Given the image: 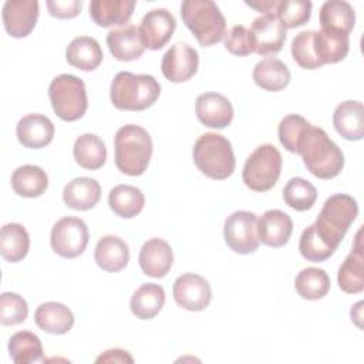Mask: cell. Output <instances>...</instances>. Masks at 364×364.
<instances>
[{
  "label": "cell",
  "mask_w": 364,
  "mask_h": 364,
  "mask_svg": "<svg viewBox=\"0 0 364 364\" xmlns=\"http://www.w3.org/2000/svg\"><path fill=\"white\" fill-rule=\"evenodd\" d=\"M107 44L112 57L125 63L138 60L145 51L139 27L134 24H125L111 30L107 34Z\"/></svg>",
  "instance_id": "21"
},
{
  "label": "cell",
  "mask_w": 364,
  "mask_h": 364,
  "mask_svg": "<svg viewBox=\"0 0 364 364\" xmlns=\"http://www.w3.org/2000/svg\"><path fill=\"white\" fill-rule=\"evenodd\" d=\"M9 354L16 364H31L44 360L43 346L38 336L26 330L17 331L10 337Z\"/></svg>",
  "instance_id": "36"
},
{
  "label": "cell",
  "mask_w": 364,
  "mask_h": 364,
  "mask_svg": "<svg viewBox=\"0 0 364 364\" xmlns=\"http://www.w3.org/2000/svg\"><path fill=\"white\" fill-rule=\"evenodd\" d=\"M225 48L230 54L239 55V57H246V55L252 54L253 53V47H252L249 30L245 26H242V24L233 26L226 33Z\"/></svg>",
  "instance_id": "44"
},
{
  "label": "cell",
  "mask_w": 364,
  "mask_h": 364,
  "mask_svg": "<svg viewBox=\"0 0 364 364\" xmlns=\"http://www.w3.org/2000/svg\"><path fill=\"white\" fill-rule=\"evenodd\" d=\"M357 215L358 205L353 196L334 193L326 199L313 226L320 239L333 250H337Z\"/></svg>",
  "instance_id": "4"
},
{
  "label": "cell",
  "mask_w": 364,
  "mask_h": 364,
  "mask_svg": "<svg viewBox=\"0 0 364 364\" xmlns=\"http://www.w3.org/2000/svg\"><path fill=\"white\" fill-rule=\"evenodd\" d=\"M159 95L161 85L149 74L119 71L115 74L109 88L112 105L122 111H144L154 105Z\"/></svg>",
  "instance_id": "2"
},
{
  "label": "cell",
  "mask_w": 364,
  "mask_h": 364,
  "mask_svg": "<svg viewBox=\"0 0 364 364\" xmlns=\"http://www.w3.org/2000/svg\"><path fill=\"white\" fill-rule=\"evenodd\" d=\"M361 306H363V301H358L351 309V320H354L358 327H361V323H360V320H361V309H363Z\"/></svg>",
  "instance_id": "48"
},
{
  "label": "cell",
  "mask_w": 364,
  "mask_h": 364,
  "mask_svg": "<svg viewBox=\"0 0 364 364\" xmlns=\"http://www.w3.org/2000/svg\"><path fill=\"white\" fill-rule=\"evenodd\" d=\"M313 43L316 55L321 65L334 64L346 58L350 50L348 36L331 34L313 30Z\"/></svg>",
  "instance_id": "35"
},
{
  "label": "cell",
  "mask_w": 364,
  "mask_h": 364,
  "mask_svg": "<svg viewBox=\"0 0 364 364\" xmlns=\"http://www.w3.org/2000/svg\"><path fill=\"white\" fill-rule=\"evenodd\" d=\"M138 262L144 274L154 279L165 277L173 264L171 245L159 237L146 240L139 250Z\"/></svg>",
  "instance_id": "17"
},
{
  "label": "cell",
  "mask_w": 364,
  "mask_h": 364,
  "mask_svg": "<svg viewBox=\"0 0 364 364\" xmlns=\"http://www.w3.org/2000/svg\"><path fill=\"white\" fill-rule=\"evenodd\" d=\"M256 232L259 242L263 245L269 247H282L291 236L293 220L283 210L269 209L257 219Z\"/></svg>",
  "instance_id": "18"
},
{
  "label": "cell",
  "mask_w": 364,
  "mask_h": 364,
  "mask_svg": "<svg viewBox=\"0 0 364 364\" xmlns=\"http://www.w3.org/2000/svg\"><path fill=\"white\" fill-rule=\"evenodd\" d=\"M102 50L98 41L88 36L75 37L65 48L67 63L81 71H92L102 63Z\"/></svg>",
  "instance_id": "28"
},
{
  "label": "cell",
  "mask_w": 364,
  "mask_h": 364,
  "mask_svg": "<svg viewBox=\"0 0 364 364\" xmlns=\"http://www.w3.org/2000/svg\"><path fill=\"white\" fill-rule=\"evenodd\" d=\"M94 259L98 267H101L105 272H121L122 269L127 267L129 262L128 245L118 236H102L95 245Z\"/></svg>",
  "instance_id": "24"
},
{
  "label": "cell",
  "mask_w": 364,
  "mask_h": 364,
  "mask_svg": "<svg viewBox=\"0 0 364 364\" xmlns=\"http://www.w3.org/2000/svg\"><path fill=\"white\" fill-rule=\"evenodd\" d=\"M101 198V186L94 178L80 176L70 181L63 191L64 203L75 210L92 209Z\"/></svg>",
  "instance_id": "26"
},
{
  "label": "cell",
  "mask_w": 364,
  "mask_h": 364,
  "mask_svg": "<svg viewBox=\"0 0 364 364\" xmlns=\"http://www.w3.org/2000/svg\"><path fill=\"white\" fill-rule=\"evenodd\" d=\"M165 304V290L156 283H144L132 294L129 309L139 320H151Z\"/></svg>",
  "instance_id": "29"
},
{
  "label": "cell",
  "mask_w": 364,
  "mask_h": 364,
  "mask_svg": "<svg viewBox=\"0 0 364 364\" xmlns=\"http://www.w3.org/2000/svg\"><path fill=\"white\" fill-rule=\"evenodd\" d=\"M283 199L287 206L297 212L313 208L317 200V189L304 178H291L283 188Z\"/></svg>",
  "instance_id": "38"
},
{
  "label": "cell",
  "mask_w": 364,
  "mask_h": 364,
  "mask_svg": "<svg viewBox=\"0 0 364 364\" xmlns=\"http://www.w3.org/2000/svg\"><path fill=\"white\" fill-rule=\"evenodd\" d=\"M30 249V236L20 223H6L0 232V253L4 260L17 263L23 260Z\"/></svg>",
  "instance_id": "34"
},
{
  "label": "cell",
  "mask_w": 364,
  "mask_h": 364,
  "mask_svg": "<svg viewBox=\"0 0 364 364\" xmlns=\"http://www.w3.org/2000/svg\"><path fill=\"white\" fill-rule=\"evenodd\" d=\"M361 229L355 235V242L344 259L337 273L338 287L348 294H357L364 290V252H363Z\"/></svg>",
  "instance_id": "20"
},
{
  "label": "cell",
  "mask_w": 364,
  "mask_h": 364,
  "mask_svg": "<svg viewBox=\"0 0 364 364\" xmlns=\"http://www.w3.org/2000/svg\"><path fill=\"white\" fill-rule=\"evenodd\" d=\"M114 149L118 171L129 176H139L149 165L152 139L145 128L128 124L115 132Z\"/></svg>",
  "instance_id": "3"
},
{
  "label": "cell",
  "mask_w": 364,
  "mask_h": 364,
  "mask_svg": "<svg viewBox=\"0 0 364 364\" xmlns=\"http://www.w3.org/2000/svg\"><path fill=\"white\" fill-rule=\"evenodd\" d=\"M16 135L24 148L40 149L53 141L54 125L51 119L43 114H28L18 119Z\"/></svg>",
  "instance_id": "19"
},
{
  "label": "cell",
  "mask_w": 364,
  "mask_h": 364,
  "mask_svg": "<svg viewBox=\"0 0 364 364\" xmlns=\"http://www.w3.org/2000/svg\"><path fill=\"white\" fill-rule=\"evenodd\" d=\"M333 125L347 141H360L364 136V108L360 101L347 100L338 104L333 114Z\"/></svg>",
  "instance_id": "22"
},
{
  "label": "cell",
  "mask_w": 364,
  "mask_h": 364,
  "mask_svg": "<svg viewBox=\"0 0 364 364\" xmlns=\"http://www.w3.org/2000/svg\"><path fill=\"white\" fill-rule=\"evenodd\" d=\"M311 7L309 0H279L274 14L286 28H296L310 20Z\"/></svg>",
  "instance_id": "39"
},
{
  "label": "cell",
  "mask_w": 364,
  "mask_h": 364,
  "mask_svg": "<svg viewBox=\"0 0 364 364\" xmlns=\"http://www.w3.org/2000/svg\"><path fill=\"white\" fill-rule=\"evenodd\" d=\"M28 316L27 301L17 293L4 291L0 296V323L3 326H16Z\"/></svg>",
  "instance_id": "42"
},
{
  "label": "cell",
  "mask_w": 364,
  "mask_h": 364,
  "mask_svg": "<svg viewBox=\"0 0 364 364\" xmlns=\"http://www.w3.org/2000/svg\"><path fill=\"white\" fill-rule=\"evenodd\" d=\"M135 4L129 0H92L90 3V17L100 27L121 26L131 18Z\"/></svg>",
  "instance_id": "27"
},
{
  "label": "cell",
  "mask_w": 364,
  "mask_h": 364,
  "mask_svg": "<svg viewBox=\"0 0 364 364\" xmlns=\"http://www.w3.org/2000/svg\"><path fill=\"white\" fill-rule=\"evenodd\" d=\"M257 218L253 212L237 210L226 218L223 237L226 245L239 255H249L257 250L259 237L256 232Z\"/></svg>",
  "instance_id": "10"
},
{
  "label": "cell",
  "mask_w": 364,
  "mask_h": 364,
  "mask_svg": "<svg viewBox=\"0 0 364 364\" xmlns=\"http://www.w3.org/2000/svg\"><path fill=\"white\" fill-rule=\"evenodd\" d=\"M48 97L55 115L67 122L82 118L88 108L85 84L73 74H60L53 78Z\"/></svg>",
  "instance_id": "7"
},
{
  "label": "cell",
  "mask_w": 364,
  "mask_h": 364,
  "mask_svg": "<svg viewBox=\"0 0 364 364\" xmlns=\"http://www.w3.org/2000/svg\"><path fill=\"white\" fill-rule=\"evenodd\" d=\"M195 112L200 124L216 129L230 125L235 114L230 101L219 92L200 94L195 102Z\"/></svg>",
  "instance_id": "16"
},
{
  "label": "cell",
  "mask_w": 364,
  "mask_h": 364,
  "mask_svg": "<svg viewBox=\"0 0 364 364\" xmlns=\"http://www.w3.org/2000/svg\"><path fill=\"white\" fill-rule=\"evenodd\" d=\"M198 65V51L188 43H176L164 54L161 71L171 82H185L196 74Z\"/></svg>",
  "instance_id": "13"
},
{
  "label": "cell",
  "mask_w": 364,
  "mask_h": 364,
  "mask_svg": "<svg viewBox=\"0 0 364 364\" xmlns=\"http://www.w3.org/2000/svg\"><path fill=\"white\" fill-rule=\"evenodd\" d=\"M48 13L55 18H73L78 16L82 3L80 0H48Z\"/></svg>",
  "instance_id": "45"
},
{
  "label": "cell",
  "mask_w": 364,
  "mask_h": 364,
  "mask_svg": "<svg viewBox=\"0 0 364 364\" xmlns=\"http://www.w3.org/2000/svg\"><path fill=\"white\" fill-rule=\"evenodd\" d=\"M181 17L202 47L213 46L226 36L225 16L212 0L183 1Z\"/></svg>",
  "instance_id": "6"
},
{
  "label": "cell",
  "mask_w": 364,
  "mask_h": 364,
  "mask_svg": "<svg viewBox=\"0 0 364 364\" xmlns=\"http://www.w3.org/2000/svg\"><path fill=\"white\" fill-rule=\"evenodd\" d=\"M253 81L257 87L266 91L277 92L289 85L290 71L282 60L267 57L255 65Z\"/></svg>",
  "instance_id": "30"
},
{
  "label": "cell",
  "mask_w": 364,
  "mask_h": 364,
  "mask_svg": "<svg viewBox=\"0 0 364 364\" xmlns=\"http://www.w3.org/2000/svg\"><path fill=\"white\" fill-rule=\"evenodd\" d=\"M310 125L306 118L299 114H289L286 115L279 124V141L280 144L291 154H296L297 142L304 129Z\"/></svg>",
  "instance_id": "43"
},
{
  "label": "cell",
  "mask_w": 364,
  "mask_h": 364,
  "mask_svg": "<svg viewBox=\"0 0 364 364\" xmlns=\"http://www.w3.org/2000/svg\"><path fill=\"white\" fill-rule=\"evenodd\" d=\"M90 233L85 222L75 216L58 219L50 233L53 250L65 259H74L84 253L88 245Z\"/></svg>",
  "instance_id": "9"
},
{
  "label": "cell",
  "mask_w": 364,
  "mask_h": 364,
  "mask_svg": "<svg viewBox=\"0 0 364 364\" xmlns=\"http://www.w3.org/2000/svg\"><path fill=\"white\" fill-rule=\"evenodd\" d=\"M296 154L301 155L307 171L320 179L336 178L344 168L343 151L324 129L311 124L299 138Z\"/></svg>",
  "instance_id": "1"
},
{
  "label": "cell",
  "mask_w": 364,
  "mask_h": 364,
  "mask_svg": "<svg viewBox=\"0 0 364 364\" xmlns=\"http://www.w3.org/2000/svg\"><path fill=\"white\" fill-rule=\"evenodd\" d=\"M73 155L81 168L95 171L105 164L107 148L98 135L82 134L74 142Z\"/></svg>",
  "instance_id": "33"
},
{
  "label": "cell",
  "mask_w": 364,
  "mask_h": 364,
  "mask_svg": "<svg viewBox=\"0 0 364 364\" xmlns=\"http://www.w3.org/2000/svg\"><path fill=\"white\" fill-rule=\"evenodd\" d=\"M192 156L196 168L215 181L229 178L236 166L233 148L229 139L215 132H206L196 139Z\"/></svg>",
  "instance_id": "5"
},
{
  "label": "cell",
  "mask_w": 364,
  "mask_h": 364,
  "mask_svg": "<svg viewBox=\"0 0 364 364\" xmlns=\"http://www.w3.org/2000/svg\"><path fill=\"white\" fill-rule=\"evenodd\" d=\"M321 31L348 36L354 28L355 13L350 3L343 0H328L320 9Z\"/></svg>",
  "instance_id": "23"
},
{
  "label": "cell",
  "mask_w": 364,
  "mask_h": 364,
  "mask_svg": "<svg viewBox=\"0 0 364 364\" xmlns=\"http://www.w3.org/2000/svg\"><path fill=\"white\" fill-rule=\"evenodd\" d=\"M109 209L119 218L131 219L141 213L145 205L142 191L132 185H117L108 195Z\"/></svg>",
  "instance_id": "32"
},
{
  "label": "cell",
  "mask_w": 364,
  "mask_h": 364,
  "mask_svg": "<svg viewBox=\"0 0 364 364\" xmlns=\"http://www.w3.org/2000/svg\"><path fill=\"white\" fill-rule=\"evenodd\" d=\"M291 55L293 60L304 70H316L321 67L314 50L313 30L301 31L294 36L291 40Z\"/></svg>",
  "instance_id": "41"
},
{
  "label": "cell",
  "mask_w": 364,
  "mask_h": 364,
  "mask_svg": "<svg viewBox=\"0 0 364 364\" xmlns=\"http://www.w3.org/2000/svg\"><path fill=\"white\" fill-rule=\"evenodd\" d=\"M10 182L13 191L23 198H38L48 186L46 171L37 165L18 166L13 171Z\"/></svg>",
  "instance_id": "31"
},
{
  "label": "cell",
  "mask_w": 364,
  "mask_h": 364,
  "mask_svg": "<svg viewBox=\"0 0 364 364\" xmlns=\"http://www.w3.org/2000/svg\"><path fill=\"white\" fill-rule=\"evenodd\" d=\"M294 289L301 299L320 300L330 290V277L323 269L307 267L296 276Z\"/></svg>",
  "instance_id": "37"
},
{
  "label": "cell",
  "mask_w": 364,
  "mask_h": 364,
  "mask_svg": "<svg viewBox=\"0 0 364 364\" xmlns=\"http://www.w3.org/2000/svg\"><path fill=\"white\" fill-rule=\"evenodd\" d=\"M172 296L179 307L189 311H202L212 300V289L205 277L185 273L173 282Z\"/></svg>",
  "instance_id": "11"
},
{
  "label": "cell",
  "mask_w": 364,
  "mask_h": 364,
  "mask_svg": "<svg viewBox=\"0 0 364 364\" xmlns=\"http://www.w3.org/2000/svg\"><path fill=\"white\" fill-rule=\"evenodd\" d=\"M282 155L272 144L257 146L246 159L242 179L243 183L255 192L270 191L282 172Z\"/></svg>",
  "instance_id": "8"
},
{
  "label": "cell",
  "mask_w": 364,
  "mask_h": 364,
  "mask_svg": "<svg viewBox=\"0 0 364 364\" xmlns=\"http://www.w3.org/2000/svg\"><path fill=\"white\" fill-rule=\"evenodd\" d=\"M176 28V20L166 9H154L148 11L139 26V33L145 48L159 50L172 37Z\"/></svg>",
  "instance_id": "15"
},
{
  "label": "cell",
  "mask_w": 364,
  "mask_h": 364,
  "mask_svg": "<svg viewBox=\"0 0 364 364\" xmlns=\"http://www.w3.org/2000/svg\"><path fill=\"white\" fill-rule=\"evenodd\" d=\"M1 18L9 36L14 38L27 37L34 30L38 18V1L7 0L3 6Z\"/></svg>",
  "instance_id": "14"
},
{
  "label": "cell",
  "mask_w": 364,
  "mask_h": 364,
  "mask_svg": "<svg viewBox=\"0 0 364 364\" xmlns=\"http://www.w3.org/2000/svg\"><path fill=\"white\" fill-rule=\"evenodd\" d=\"M95 363H134L128 351L121 348H111L95 358Z\"/></svg>",
  "instance_id": "46"
},
{
  "label": "cell",
  "mask_w": 364,
  "mask_h": 364,
  "mask_svg": "<svg viewBox=\"0 0 364 364\" xmlns=\"http://www.w3.org/2000/svg\"><path fill=\"white\" fill-rule=\"evenodd\" d=\"M299 250H300V255L306 260L313 262V263L324 262L330 256H333L336 252L320 239V236L316 233L313 225L307 226L303 230L300 240H299Z\"/></svg>",
  "instance_id": "40"
},
{
  "label": "cell",
  "mask_w": 364,
  "mask_h": 364,
  "mask_svg": "<svg viewBox=\"0 0 364 364\" xmlns=\"http://www.w3.org/2000/svg\"><path fill=\"white\" fill-rule=\"evenodd\" d=\"M286 30L276 14H263L255 18L249 30L253 53L259 55L279 53L286 40Z\"/></svg>",
  "instance_id": "12"
},
{
  "label": "cell",
  "mask_w": 364,
  "mask_h": 364,
  "mask_svg": "<svg viewBox=\"0 0 364 364\" xmlns=\"http://www.w3.org/2000/svg\"><path fill=\"white\" fill-rule=\"evenodd\" d=\"M73 311L63 303L46 301L34 313V321L38 328L48 334H65L74 326Z\"/></svg>",
  "instance_id": "25"
},
{
  "label": "cell",
  "mask_w": 364,
  "mask_h": 364,
  "mask_svg": "<svg viewBox=\"0 0 364 364\" xmlns=\"http://www.w3.org/2000/svg\"><path fill=\"white\" fill-rule=\"evenodd\" d=\"M277 3L279 0H257V1H246V6L263 14H274Z\"/></svg>",
  "instance_id": "47"
}]
</instances>
